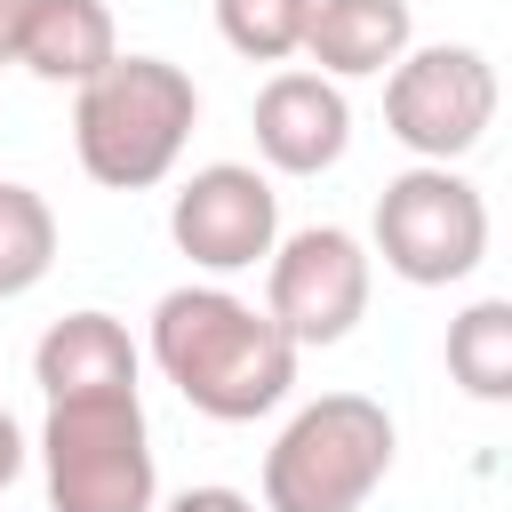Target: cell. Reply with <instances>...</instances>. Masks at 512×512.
Wrapping results in <instances>:
<instances>
[{
  "label": "cell",
  "mask_w": 512,
  "mask_h": 512,
  "mask_svg": "<svg viewBox=\"0 0 512 512\" xmlns=\"http://www.w3.org/2000/svg\"><path fill=\"white\" fill-rule=\"evenodd\" d=\"M112 56H120V32H112V8H104V0H24L16 64H24L32 80L80 88V80H96Z\"/></svg>",
  "instance_id": "12"
},
{
  "label": "cell",
  "mask_w": 512,
  "mask_h": 512,
  "mask_svg": "<svg viewBox=\"0 0 512 512\" xmlns=\"http://www.w3.org/2000/svg\"><path fill=\"white\" fill-rule=\"evenodd\" d=\"M248 128H256L264 168H280V176H320V168H336L344 144H352V104H344V88H336L328 72H272V80L256 88Z\"/></svg>",
  "instance_id": "9"
},
{
  "label": "cell",
  "mask_w": 512,
  "mask_h": 512,
  "mask_svg": "<svg viewBox=\"0 0 512 512\" xmlns=\"http://www.w3.org/2000/svg\"><path fill=\"white\" fill-rule=\"evenodd\" d=\"M448 376L488 408L512 400V304L504 296H480L448 320Z\"/></svg>",
  "instance_id": "13"
},
{
  "label": "cell",
  "mask_w": 512,
  "mask_h": 512,
  "mask_svg": "<svg viewBox=\"0 0 512 512\" xmlns=\"http://www.w3.org/2000/svg\"><path fill=\"white\" fill-rule=\"evenodd\" d=\"M416 48V16L408 0H312L304 16V48L328 80H376Z\"/></svg>",
  "instance_id": "10"
},
{
  "label": "cell",
  "mask_w": 512,
  "mask_h": 512,
  "mask_svg": "<svg viewBox=\"0 0 512 512\" xmlns=\"http://www.w3.org/2000/svg\"><path fill=\"white\" fill-rule=\"evenodd\" d=\"M264 312L280 320V336L304 344H344L368 312V248L344 224H304L288 240H272L264 256Z\"/></svg>",
  "instance_id": "7"
},
{
  "label": "cell",
  "mask_w": 512,
  "mask_h": 512,
  "mask_svg": "<svg viewBox=\"0 0 512 512\" xmlns=\"http://www.w3.org/2000/svg\"><path fill=\"white\" fill-rule=\"evenodd\" d=\"M200 120V88L168 56H112L72 88V152L104 192H152Z\"/></svg>",
  "instance_id": "2"
},
{
  "label": "cell",
  "mask_w": 512,
  "mask_h": 512,
  "mask_svg": "<svg viewBox=\"0 0 512 512\" xmlns=\"http://www.w3.org/2000/svg\"><path fill=\"white\" fill-rule=\"evenodd\" d=\"M392 416L368 392L304 400L264 448V512H360L392 472Z\"/></svg>",
  "instance_id": "3"
},
{
  "label": "cell",
  "mask_w": 512,
  "mask_h": 512,
  "mask_svg": "<svg viewBox=\"0 0 512 512\" xmlns=\"http://www.w3.org/2000/svg\"><path fill=\"white\" fill-rule=\"evenodd\" d=\"M376 256L408 288L472 280L488 256V200L448 160H416L376 192Z\"/></svg>",
  "instance_id": "5"
},
{
  "label": "cell",
  "mask_w": 512,
  "mask_h": 512,
  "mask_svg": "<svg viewBox=\"0 0 512 512\" xmlns=\"http://www.w3.org/2000/svg\"><path fill=\"white\" fill-rule=\"evenodd\" d=\"M24 456H32V448H24V432H16V416L0 408V488H8L16 472H24Z\"/></svg>",
  "instance_id": "17"
},
{
  "label": "cell",
  "mask_w": 512,
  "mask_h": 512,
  "mask_svg": "<svg viewBox=\"0 0 512 512\" xmlns=\"http://www.w3.org/2000/svg\"><path fill=\"white\" fill-rule=\"evenodd\" d=\"M152 360L216 424H256L296 384V344L232 288H168L152 304Z\"/></svg>",
  "instance_id": "1"
},
{
  "label": "cell",
  "mask_w": 512,
  "mask_h": 512,
  "mask_svg": "<svg viewBox=\"0 0 512 512\" xmlns=\"http://www.w3.org/2000/svg\"><path fill=\"white\" fill-rule=\"evenodd\" d=\"M168 240L200 264V272H248L272 256L280 240V192L264 168H240V160H208L176 184L168 200Z\"/></svg>",
  "instance_id": "8"
},
{
  "label": "cell",
  "mask_w": 512,
  "mask_h": 512,
  "mask_svg": "<svg viewBox=\"0 0 512 512\" xmlns=\"http://www.w3.org/2000/svg\"><path fill=\"white\" fill-rule=\"evenodd\" d=\"M304 16L312 0H216V32L248 64H288L304 48Z\"/></svg>",
  "instance_id": "15"
},
{
  "label": "cell",
  "mask_w": 512,
  "mask_h": 512,
  "mask_svg": "<svg viewBox=\"0 0 512 512\" xmlns=\"http://www.w3.org/2000/svg\"><path fill=\"white\" fill-rule=\"evenodd\" d=\"M152 512H256V496H240V488H184V496H168Z\"/></svg>",
  "instance_id": "16"
},
{
  "label": "cell",
  "mask_w": 512,
  "mask_h": 512,
  "mask_svg": "<svg viewBox=\"0 0 512 512\" xmlns=\"http://www.w3.org/2000/svg\"><path fill=\"white\" fill-rule=\"evenodd\" d=\"M56 264V208L32 192V184H8L0 176V304L8 296H32Z\"/></svg>",
  "instance_id": "14"
},
{
  "label": "cell",
  "mask_w": 512,
  "mask_h": 512,
  "mask_svg": "<svg viewBox=\"0 0 512 512\" xmlns=\"http://www.w3.org/2000/svg\"><path fill=\"white\" fill-rule=\"evenodd\" d=\"M40 480H48V512H152L160 504V456H152L144 400L136 392L48 400Z\"/></svg>",
  "instance_id": "4"
},
{
  "label": "cell",
  "mask_w": 512,
  "mask_h": 512,
  "mask_svg": "<svg viewBox=\"0 0 512 512\" xmlns=\"http://www.w3.org/2000/svg\"><path fill=\"white\" fill-rule=\"evenodd\" d=\"M384 128L416 160H464L496 128V64L464 40L408 48L384 72Z\"/></svg>",
  "instance_id": "6"
},
{
  "label": "cell",
  "mask_w": 512,
  "mask_h": 512,
  "mask_svg": "<svg viewBox=\"0 0 512 512\" xmlns=\"http://www.w3.org/2000/svg\"><path fill=\"white\" fill-rule=\"evenodd\" d=\"M16 24H24V0H0V64H16Z\"/></svg>",
  "instance_id": "18"
},
{
  "label": "cell",
  "mask_w": 512,
  "mask_h": 512,
  "mask_svg": "<svg viewBox=\"0 0 512 512\" xmlns=\"http://www.w3.org/2000/svg\"><path fill=\"white\" fill-rule=\"evenodd\" d=\"M32 384L48 400H88V392H136V344L112 312H64L32 344Z\"/></svg>",
  "instance_id": "11"
}]
</instances>
